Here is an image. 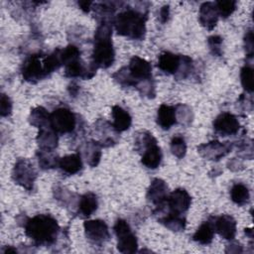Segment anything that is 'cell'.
Returning a JSON list of instances; mask_svg holds the SVG:
<instances>
[{"label":"cell","instance_id":"obj_1","mask_svg":"<svg viewBox=\"0 0 254 254\" xmlns=\"http://www.w3.org/2000/svg\"><path fill=\"white\" fill-rule=\"evenodd\" d=\"M26 235L38 246H51L56 243L60 233V225L50 214H37L24 223Z\"/></svg>","mask_w":254,"mask_h":254},{"label":"cell","instance_id":"obj_2","mask_svg":"<svg viewBox=\"0 0 254 254\" xmlns=\"http://www.w3.org/2000/svg\"><path fill=\"white\" fill-rule=\"evenodd\" d=\"M147 10L127 8L115 16L113 24L118 35L142 41L146 34Z\"/></svg>","mask_w":254,"mask_h":254},{"label":"cell","instance_id":"obj_3","mask_svg":"<svg viewBox=\"0 0 254 254\" xmlns=\"http://www.w3.org/2000/svg\"><path fill=\"white\" fill-rule=\"evenodd\" d=\"M112 24L102 22L94 33V47L92 51V64L98 68H108L115 60L112 41Z\"/></svg>","mask_w":254,"mask_h":254},{"label":"cell","instance_id":"obj_4","mask_svg":"<svg viewBox=\"0 0 254 254\" xmlns=\"http://www.w3.org/2000/svg\"><path fill=\"white\" fill-rule=\"evenodd\" d=\"M117 237V249L121 253H135L138 249V240L128 222L124 219H117L113 226Z\"/></svg>","mask_w":254,"mask_h":254},{"label":"cell","instance_id":"obj_5","mask_svg":"<svg viewBox=\"0 0 254 254\" xmlns=\"http://www.w3.org/2000/svg\"><path fill=\"white\" fill-rule=\"evenodd\" d=\"M45 55L33 54L25 59L21 66L23 78L31 83H36L48 76L44 64Z\"/></svg>","mask_w":254,"mask_h":254},{"label":"cell","instance_id":"obj_6","mask_svg":"<svg viewBox=\"0 0 254 254\" xmlns=\"http://www.w3.org/2000/svg\"><path fill=\"white\" fill-rule=\"evenodd\" d=\"M50 127L58 134H68L76 127V115L66 107H59L50 114Z\"/></svg>","mask_w":254,"mask_h":254},{"label":"cell","instance_id":"obj_7","mask_svg":"<svg viewBox=\"0 0 254 254\" xmlns=\"http://www.w3.org/2000/svg\"><path fill=\"white\" fill-rule=\"evenodd\" d=\"M37 177V171L28 159L17 160L12 171V179L17 185L30 191L34 189Z\"/></svg>","mask_w":254,"mask_h":254},{"label":"cell","instance_id":"obj_8","mask_svg":"<svg viewBox=\"0 0 254 254\" xmlns=\"http://www.w3.org/2000/svg\"><path fill=\"white\" fill-rule=\"evenodd\" d=\"M84 233L87 240L94 245L104 244L110 237L109 229L104 220L91 219L83 223Z\"/></svg>","mask_w":254,"mask_h":254},{"label":"cell","instance_id":"obj_9","mask_svg":"<svg viewBox=\"0 0 254 254\" xmlns=\"http://www.w3.org/2000/svg\"><path fill=\"white\" fill-rule=\"evenodd\" d=\"M233 144L230 142H219L217 140L201 144L197 147V152L201 157L211 161H218L232 150Z\"/></svg>","mask_w":254,"mask_h":254},{"label":"cell","instance_id":"obj_10","mask_svg":"<svg viewBox=\"0 0 254 254\" xmlns=\"http://www.w3.org/2000/svg\"><path fill=\"white\" fill-rule=\"evenodd\" d=\"M127 68L133 79L134 87L143 80L153 78L151 64L138 56H134L130 59Z\"/></svg>","mask_w":254,"mask_h":254},{"label":"cell","instance_id":"obj_11","mask_svg":"<svg viewBox=\"0 0 254 254\" xmlns=\"http://www.w3.org/2000/svg\"><path fill=\"white\" fill-rule=\"evenodd\" d=\"M165 203L169 211L183 214L190 208L191 197L185 189L180 188L168 194Z\"/></svg>","mask_w":254,"mask_h":254},{"label":"cell","instance_id":"obj_12","mask_svg":"<svg viewBox=\"0 0 254 254\" xmlns=\"http://www.w3.org/2000/svg\"><path fill=\"white\" fill-rule=\"evenodd\" d=\"M213 129L221 136L236 134L240 129V123L235 115L229 112H222L213 121Z\"/></svg>","mask_w":254,"mask_h":254},{"label":"cell","instance_id":"obj_13","mask_svg":"<svg viewBox=\"0 0 254 254\" xmlns=\"http://www.w3.org/2000/svg\"><path fill=\"white\" fill-rule=\"evenodd\" d=\"M93 130L97 137V140L95 141H97L101 147H110L117 143L116 135L118 132L109 122L103 119H97L94 123Z\"/></svg>","mask_w":254,"mask_h":254},{"label":"cell","instance_id":"obj_14","mask_svg":"<svg viewBox=\"0 0 254 254\" xmlns=\"http://www.w3.org/2000/svg\"><path fill=\"white\" fill-rule=\"evenodd\" d=\"M210 221L214 231L226 240H232L236 234V220L228 214L211 216Z\"/></svg>","mask_w":254,"mask_h":254},{"label":"cell","instance_id":"obj_15","mask_svg":"<svg viewBox=\"0 0 254 254\" xmlns=\"http://www.w3.org/2000/svg\"><path fill=\"white\" fill-rule=\"evenodd\" d=\"M168 186L161 179H154L147 190V199L156 206L165 202L168 197Z\"/></svg>","mask_w":254,"mask_h":254},{"label":"cell","instance_id":"obj_16","mask_svg":"<svg viewBox=\"0 0 254 254\" xmlns=\"http://www.w3.org/2000/svg\"><path fill=\"white\" fill-rule=\"evenodd\" d=\"M218 12L214 2H203L199 7L198 20L201 26L207 30H212L218 21Z\"/></svg>","mask_w":254,"mask_h":254},{"label":"cell","instance_id":"obj_17","mask_svg":"<svg viewBox=\"0 0 254 254\" xmlns=\"http://www.w3.org/2000/svg\"><path fill=\"white\" fill-rule=\"evenodd\" d=\"M182 55L171 52H163L158 59V67L168 74H176L181 65Z\"/></svg>","mask_w":254,"mask_h":254},{"label":"cell","instance_id":"obj_18","mask_svg":"<svg viewBox=\"0 0 254 254\" xmlns=\"http://www.w3.org/2000/svg\"><path fill=\"white\" fill-rule=\"evenodd\" d=\"M111 115L113 118L112 126L118 133L126 131L130 128L132 124V117L123 107L114 105L111 110Z\"/></svg>","mask_w":254,"mask_h":254},{"label":"cell","instance_id":"obj_19","mask_svg":"<svg viewBox=\"0 0 254 254\" xmlns=\"http://www.w3.org/2000/svg\"><path fill=\"white\" fill-rule=\"evenodd\" d=\"M98 206V199L95 193L86 192L78 197L77 201V214L80 217L90 216Z\"/></svg>","mask_w":254,"mask_h":254},{"label":"cell","instance_id":"obj_20","mask_svg":"<svg viewBox=\"0 0 254 254\" xmlns=\"http://www.w3.org/2000/svg\"><path fill=\"white\" fill-rule=\"evenodd\" d=\"M157 124L164 130L170 129L173 125H175L177 120V114H176V107L162 104L157 112Z\"/></svg>","mask_w":254,"mask_h":254},{"label":"cell","instance_id":"obj_21","mask_svg":"<svg viewBox=\"0 0 254 254\" xmlns=\"http://www.w3.org/2000/svg\"><path fill=\"white\" fill-rule=\"evenodd\" d=\"M59 167L65 175H74L82 169V159L80 153L66 155L60 158Z\"/></svg>","mask_w":254,"mask_h":254},{"label":"cell","instance_id":"obj_22","mask_svg":"<svg viewBox=\"0 0 254 254\" xmlns=\"http://www.w3.org/2000/svg\"><path fill=\"white\" fill-rule=\"evenodd\" d=\"M37 143L42 150H55L58 146V133L50 126L41 128L37 135Z\"/></svg>","mask_w":254,"mask_h":254},{"label":"cell","instance_id":"obj_23","mask_svg":"<svg viewBox=\"0 0 254 254\" xmlns=\"http://www.w3.org/2000/svg\"><path fill=\"white\" fill-rule=\"evenodd\" d=\"M90 167H96L101 158V146L95 140L86 142L81 147V154Z\"/></svg>","mask_w":254,"mask_h":254},{"label":"cell","instance_id":"obj_24","mask_svg":"<svg viewBox=\"0 0 254 254\" xmlns=\"http://www.w3.org/2000/svg\"><path fill=\"white\" fill-rule=\"evenodd\" d=\"M141 157V163L148 169L154 170L157 169L163 158V154L161 151V148L158 146V144H153L148 149H146L142 154Z\"/></svg>","mask_w":254,"mask_h":254},{"label":"cell","instance_id":"obj_25","mask_svg":"<svg viewBox=\"0 0 254 254\" xmlns=\"http://www.w3.org/2000/svg\"><path fill=\"white\" fill-rule=\"evenodd\" d=\"M214 233H215V231H214L213 225L209 219L207 221L202 222L199 225V227L194 232L192 239L201 245H207L212 242Z\"/></svg>","mask_w":254,"mask_h":254},{"label":"cell","instance_id":"obj_26","mask_svg":"<svg viewBox=\"0 0 254 254\" xmlns=\"http://www.w3.org/2000/svg\"><path fill=\"white\" fill-rule=\"evenodd\" d=\"M50 114L46 108L43 106H37L33 108L29 115V123L34 126L38 127L39 129L45 128L50 126Z\"/></svg>","mask_w":254,"mask_h":254},{"label":"cell","instance_id":"obj_27","mask_svg":"<svg viewBox=\"0 0 254 254\" xmlns=\"http://www.w3.org/2000/svg\"><path fill=\"white\" fill-rule=\"evenodd\" d=\"M39 166L43 170H50L59 166L60 158L54 150H42L40 149L36 153Z\"/></svg>","mask_w":254,"mask_h":254},{"label":"cell","instance_id":"obj_28","mask_svg":"<svg viewBox=\"0 0 254 254\" xmlns=\"http://www.w3.org/2000/svg\"><path fill=\"white\" fill-rule=\"evenodd\" d=\"M231 200L239 206L245 205L249 202L250 192L248 188L243 184H235L230 190Z\"/></svg>","mask_w":254,"mask_h":254},{"label":"cell","instance_id":"obj_29","mask_svg":"<svg viewBox=\"0 0 254 254\" xmlns=\"http://www.w3.org/2000/svg\"><path fill=\"white\" fill-rule=\"evenodd\" d=\"M156 143H157L156 138L149 131H146V130L140 131L135 136V142H134L135 150L139 154H142L146 149H148L150 146Z\"/></svg>","mask_w":254,"mask_h":254},{"label":"cell","instance_id":"obj_30","mask_svg":"<svg viewBox=\"0 0 254 254\" xmlns=\"http://www.w3.org/2000/svg\"><path fill=\"white\" fill-rule=\"evenodd\" d=\"M171 151L172 154L177 157L178 159H182L185 157L187 153V143L185 141V138L181 135H176L171 140Z\"/></svg>","mask_w":254,"mask_h":254},{"label":"cell","instance_id":"obj_31","mask_svg":"<svg viewBox=\"0 0 254 254\" xmlns=\"http://www.w3.org/2000/svg\"><path fill=\"white\" fill-rule=\"evenodd\" d=\"M240 79L241 84L244 88V90L248 93H252L254 89V83H253V68L245 64L241 70H240Z\"/></svg>","mask_w":254,"mask_h":254},{"label":"cell","instance_id":"obj_32","mask_svg":"<svg viewBox=\"0 0 254 254\" xmlns=\"http://www.w3.org/2000/svg\"><path fill=\"white\" fill-rule=\"evenodd\" d=\"M218 15L223 19L228 18L236 9L237 2L234 0H219L214 2Z\"/></svg>","mask_w":254,"mask_h":254},{"label":"cell","instance_id":"obj_33","mask_svg":"<svg viewBox=\"0 0 254 254\" xmlns=\"http://www.w3.org/2000/svg\"><path fill=\"white\" fill-rule=\"evenodd\" d=\"M61 59L63 65H65L70 62L80 59V51L76 46L68 45L64 49H61Z\"/></svg>","mask_w":254,"mask_h":254},{"label":"cell","instance_id":"obj_34","mask_svg":"<svg viewBox=\"0 0 254 254\" xmlns=\"http://www.w3.org/2000/svg\"><path fill=\"white\" fill-rule=\"evenodd\" d=\"M192 68H193L192 60L188 56L182 55V57H181V65H180V68H179L178 72L175 74V77L177 79H185L190 75Z\"/></svg>","mask_w":254,"mask_h":254},{"label":"cell","instance_id":"obj_35","mask_svg":"<svg viewBox=\"0 0 254 254\" xmlns=\"http://www.w3.org/2000/svg\"><path fill=\"white\" fill-rule=\"evenodd\" d=\"M112 77L118 84H120L123 87L134 86L133 79L129 73L127 66H123L120 69H118L116 72L112 74Z\"/></svg>","mask_w":254,"mask_h":254},{"label":"cell","instance_id":"obj_36","mask_svg":"<svg viewBox=\"0 0 254 254\" xmlns=\"http://www.w3.org/2000/svg\"><path fill=\"white\" fill-rule=\"evenodd\" d=\"M176 114L177 120L184 125H190L193 118L191 108L186 104H178L176 106Z\"/></svg>","mask_w":254,"mask_h":254},{"label":"cell","instance_id":"obj_37","mask_svg":"<svg viewBox=\"0 0 254 254\" xmlns=\"http://www.w3.org/2000/svg\"><path fill=\"white\" fill-rule=\"evenodd\" d=\"M135 88L142 96H146L148 98H154L156 96V85L153 78L139 82Z\"/></svg>","mask_w":254,"mask_h":254},{"label":"cell","instance_id":"obj_38","mask_svg":"<svg viewBox=\"0 0 254 254\" xmlns=\"http://www.w3.org/2000/svg\"><path fill=\"white\" fill-rule=\"evenodd\" d=\"M222 42H223V39L220 36L213 35L208 37L207 44L212 55L217 57L222 56Z\"/></svg>","mask_w":254,"mask_h":254},{"label":"cell","instance_id":"obj_39","mask_svg":"<svg viewBox=\"0 0 254 254\" xmlns=\"http://www.w3.org/2000/svg\"><path fill=\"white\" fill-rule=\"evenodd\" d=\"M12 108L13 104L10 97L5 93H2L0 97V115L2 117L9 116L12 113Z\"/></svg>","mask_w":254,"mask_h":254},{"label":"cell","instance_id":"obj_40","mask_svg":"<svg viewBox=\"0 0 254 254\" xmlns=\"http://www.w3.org/2000/svg\"><path fill=\"white\" fill-rule=\"evenodd\" d=\"M244 48L247 58L252 59L254 51V38L252 30H248L244 36Z\"/></svg>","mask_w":254,"mask_h":254},{"label":"cell","instance_id":"obj_41","mask_svg":"<svg viewBox=\"0 0 254 254\" xmlns=\"http://www.w3.org/2000/svg\"><path fill=\"white\" fill-rule=\"evenodd\" d=\"M169 17H170V6L165 5L160 9V12H159L160 21L162 23H166L169 20Z\"/></svg>","mask_w":254,"mask_h":254},{"label":"cell","instance_id":"obj_42","mask_svg":"<svg viewBox=\"0 0 254 254\" xmlns=\"http://www.w3.org/2000/svg\"><path fill=\"white\" fill-rule=\"evenodd\" d=\"M79 8L85 12V13H88L91 9H92V5H93V2L91 1H78L77 2Z\"/></svg>","mask_w":254,"mask_h":254},{"label":"cell","instance_id":"obj_43","mask_svg":"<svg viewBox=\"0 0 254 254\" xmlns=\"http://www.w3.org/2000/svg\"><path fill=\"white\" fill-rule=\"evenodd\" d=\"M2 252L4 253H16L17 252V249L16 248H13L12 246H6V249H2Z\"/></svg>","mask_w":254,"mask_h":254},{"label":"cell","instance_id":"obj_44","mask_svg":"<svg viewBox=\"0 0 254 254\" xmlns=\"http://www.w3.org/2000/svg\"><path fill=\"white\" fill-rule=\"evenodd\" d=\"M252 232H253V231H252V228H246V229H245V233H246V235H247V236H249L251 239L253 238V234H252Z\"/></svg>","mask_w":254,"mask_h":254}]
</instances>
